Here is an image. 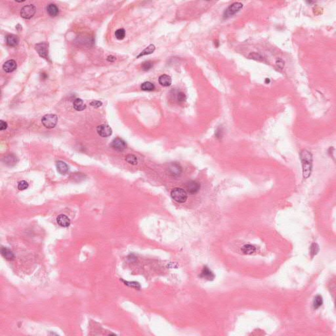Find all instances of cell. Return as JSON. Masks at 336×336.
I'll list each match as a JSON object with an SVG mask.
<instances>
[{
  "label": "cell",
  "mask_w": 336,
  "mask_h": 336,
  "mask_svg": "<svg viewBox=\"0 0 336 336\" xmlns=\"http://www.w3.org/2000/svg\"><path fill=\"white\" fill-rule=\"evenodd\" d=\"M303 167V175L304 178H308L310 175L313 166V156L307 150H303L300 154Z\"/></svg>",
  "instance_id": "1"
},
{
  "label": "cell",
  "mask_w": 336,
  "mask_h": 336,
  "mask_svg": "<svg viewBox=\"0 0 336 336\" xmlns=\"http://www.w3.org/2000/svg\"><path fill=\"white\" fill-rule=\"evenodd\" d=\"M171 196L175 202L181 203V204L185 203L188 198V195L186 191L181 188H173L171 192Z\"/></svg>",
  "instance_id": "2"
},
{
  "label": "cell",
  "mask_w": 336,
  "mask_h": 336,
  "mask_svg": "<svg viewBox=\"0 0 336 336\" xmlns=\"http://www.w3.org/2000/svg\"><path fill=\"white\" fill-rule=\"evenodd\" d=\"M58 118L55 114H47L41 119L42 124L48 129H51L55 127L57 124Z\"/></svg>",
  "instance_id": "3"
},
{
  "label": "cell",
  "mask_w": 336,
  "mask_h": 336,
  "mask_svg": "<svg viewBox=\"0 0 336 336\" xmlns=\"http://www.w3.org/2000/svg\"><path fill=\"white\" fill-rule=\"evenodd\" d=\"M243 7V4L240 2H235L231 5L228 7L224 13V18H229L232 17L233 15L236 14Z\"/></svg>",
  "instance_id": "4"
},
{
  "label": "cell",
  "mask_w": 336,
  "mask_h": 336,
  "mask_svg": "<svg viewBox=\"0 0 336 336\" xmlns=\"http://www.w3.org/2000/svg\"><path fill=\"white\" fill-rule=\"evenodd\" d=\"M36 7L34 5H28L24 6L21 11V16L25 19H30L36 13Z\"/></svg>",
  "instance_id": "5"
},
{
  "label": "cell",
  "mask_w": 336,
  "mask_h": 336,
  "mask_svg": "<svg viewBox=\"0 0 336 336\" xmlns=\"http://www.w3.org/2000/svg\"><path fill=\"white\" fill-rule=\"evenodd\" d=\"M36 51L39 55L41 57L46 59L47 60L49 59V50H48V46L47 44L45 42L39 43L36 45L35 46Z\"/></svg>",
  "instance_id": "6"
},
{
  "label": "cell",
  "mask_w": 336,
  "mask_h": 336,
  "mask_svg": "<svg viewBox=\"0 0 336 336\" xmlns=\"http://www.w3.org/2000/svg\"><path fill=\"white\" fill-rule=\"evenodd\" d=\"M185 187L187 193L190 194H195L200 191V185L198 182L191 181L186 184Z\"/></svg>",
  "instance_id": "7"
},
{
  "label": "cell",
  "mask_w": 336,
  "mask_h": 336,
  "mask_svg": "<svg viewBox=\"0 0 336 336\" xmlns=\"http://www.w3.org/2000/svg\"><path fill=\"white\" fill-rule=\"evenodd\" d=\"M97 131L98 134L102 137H109L112 134V130L110 127L108 125L103 124L97 127Z\"/></svg>",
  "instance_id": "8"
},
{
  "label": "cell",
  "mask_w": 336,
  "mask_h": 336,
  "mask_svg": "<svg viewBox=\"0 0 336 336\" xmlns=\"http://www.w3.org/2000/svg\"><path fill=\"white\" fill-rule=\"evenodd\" d=\"M126 146L125 142L120 138L114 139L111 143V147L118 151H122L126 148Z\"/></svg>",
  "instance_id": "9"
},
{
  "label": "cell",
  "mask_w": 336,
  "mask_h": 336,
  "mask_svg": "<svg viewBox=\"0 0 336 336\" xmlns=\"http://www.w3.org/2000/svg\"><path fill=\"white\" fill-rule=\"evenodd\" d=\"M200 277L203 279H206V280L211 281V280H213L215 278V275L208 267H204V268H203L201 272Z\"/></svg>",
  "instance_id": "10"
},
{
  "label": "cell",
  "mask_w": 336,
  "mask_h": 336,
  "mask_svg": "<svg viewBox=\"0 0 336 336\" xmlns=\"http://www.w3.org/2000/svg\"><path fill=\"white\" fill-rule=\"evenodd\" d=\"M17 68V63L14 60H9L3 65V71L6 72H12Z\"/></svg>",
  "instance_id": "11"
},
{
  "label": "cell",
  "mask_w": 336,
  "mask_h": 336,
  "mask_svg": "<svg viewBox=\"0 0 336 336\" xmlns=\"http://www.w3.org/2000/svg\"><path fill=\"white\" fill-rule=\"evenodd\" d=\"M57 223L62 227H68L71 225V220L65 215H60L56 218Z\"/></svg>",
  "instance_id": "12"
},
{
  "label": "cell",
  "mask_w": 336,
  "mask_h": 336,
  "mask_svg": "<svg viewBox=\"0 0 336 336\" xmlns=\"http://www.w3.org/2000/svg\"><path fill=\"white\" fill-rule=\"evenodd\" d=\"M158 81H159V84L161 85L163 87H168V86H170L171 84H172V78H171L169 75H166V74H163L160 75L159 78H158Z\"/></svg>",
  "instance_id": "13"
},
{
  "label": "cell",
  "mask_w": 336,
  "mask_h": 336,
  "mask_svg": "<svg viewBox=\"0 0 336 336\" xmlns=\"http://www.w3.org/2000/svg\"><path fill=\"white\" fill-rule=\"evenodd\" d=\"M169 172L174 176H179L182 173V168L179 164L173 163L170 165L169 168Z\"/></svg>",
  "instance_id": "14"
},
{
  "label": "cell",
  "mask_w": 336,
  "mask_h": 336,
  "mask_svg": "<svg viewBox=\"0 0 336 336\" xmlns=\"http://www.w3.org/2000/svg\"><path fill=\"white\" fill-rule=\"evenodd\" d=\"M56 166L59 173L62 175L66 174L68 171V166L67 164L62 161H58L56 163Z\"/></svg>",
  "instance_id": "15"
},
{
  "label": "cell",
  "mask_w": 336,
  "mask_h": 336,
  "mask_svg": "<svg viewBox=\"0 0 336 336\" xmlns=\"http://www.w3.org/2000/svg\"><path fill=\"white\" fill-rule=\"evenodd\" d=\"M6 41H7V45L11 47L16 46L19 41V39H18V36L14 34H11L7 36L6 37Z\"/></svg>",
  "instance_id": "16"
},
{
  "label": "cell",
  "mask_w": 336,
  "mask_h": 336,
  "mask_svg": "<svg viewBox=\"0 0 336 336\" xmlns=\"http://www.w3.org/2000/svg\"><path fill=\"white\" fill-rule=\"evenodd\" d=\"M73 105L74 109L77 111H82L86 108V105L81 99H75L73 103Z\"/></svg>",
  "instance_id": "17"
},
{
  "label": "cell",
  "mask_w": 336,
  "mask_h": 336,
  "mask_svg": "<svg viewBox=\"0 0 336 336\" xmlns=\"http://www.w3.org/2000/svg\"><path fill=\"white\" fill-rule=\"evenodd\" d=\"M1 252H2V256L7 260H9V261H11V260H12L14 259V254L13 253H12V251L7 248H2V250H1Z\"/></svg>",
  "instance_id": "18"
},
{
  "label": "cell",
  "mask_w": 336,
  "mask_h": 336,
  "mask_svg": "<svg viewBox=\"0 0 336 336\" xmlns=\"http://www.w3.org/2000/svg\"><path fill=\"white\" fill-rule=\"evenodd\" d=\"M47 11L48 14L51 17H56L59 14V12L57 6L53 3H51L47 6Z\"/></svg>",
  "instance_id": "19"
},
{
  "label": "cell",
  "mask_w": 336,
  "mask_h": 336,
  "mask_svg": "<svg viewBox=\"0 0 336 336\" xmlns=\"http://www.w3.org/2000/svg\"><path fill=\"white\" fill-rule=\"evenodd\" d=\"M155 49H156L155 46L154 45H153V44H151V45L149 46L147 48L144 49L143 51L137 56V58H139V57H141V56H144V55L152 54L154 51Z\"/></svg>",
  "instance_id": "20"
},
{
  "label": "cell",
  "mask_w": 336,
  "mask_h": 336,
  "mask_svg": "<svg viewBox=\"0 0 336 336\" xmlns=\"http://www.w3.org/2000/svg\"><path fill=\"white\" fill-rule=\"evenodd\" d=\"M256 249L255 247L250 244L244 245L242 248V251L244 253V254H247V255L252 254V253L256 252Z\"/></svg>",
  "instance_id": "21"
},
{
  "label": "cell",
  "mask_w": 336,
  "mask_h": 336,
  "mask_svg": "<svg viewBox=\"0 0 336 336\" xmlns=\"http://www.w3.org/2000/svg\"><path fill=\"white\" fill-rule=\"evenodd\" d=\"M141 90H143V91H153L154 90L155 86L153 83H151V82L146 81V82H144L143 84H141Z\"/></svg>",
  "instance_id": "22"
},
{
  "label": "cell",
  "mask_w": 336,
  "mask_h": 336,
  "mask_svg": "<svg viewBox=\"0 0 336 336\" xmlns=\"http://www.w3.org/2000/svg\"><path fill=\"white\" fill-rule=\"evenodd\" d=\"M323 303V300H322V297L321 295H316L315 297H314V301H313V307L315 309H319Z\"/></svg>",
  "instance_id": "23"
},
{
  "label": "cell",
  "mask_w": 336,
  "mask_h": 336,
  "mask_svg": "<svg viewBox=\"0 0 336 336\" xmlns=\"http://www.w3.org/2000/svg\"><path fill=\"white\" fill-rule=\"evenodd\" d=\"M126 162L131 164V165H137V157L134 154H128L125 157Z\"/></svg>",
  "instance_id": "24"
},
{
  "label": "cell",
  "mask_w": 336,
  "mask_h": 336,
  "mask_svg": "<svg viewBox=\"0 0 336 336\" xmlns=\"http://www.w3.org/2000/svg\"><path fill=\"white\" fill-rule=\"evenodd\" d=\"M115 36H116V37L118 40H123L125 37V30L123 29V28H120V29L117 30L115 32Z\"/></svg>",
  "instance_id": "25"
},
{
  "label": "cell",
  "mask_w": 336,
  "mask_h": 336,
  "mask_svg": "<svg viewBox=\"0 0 336 336\" xmlns=\"http://www.w3.org/2000/svg\"><path fill=\"white\" fill-rule=\"evenodd\" d=\"M153 62H150V61H147V62H144L143 63L142 69L144 71H149V70H150L152 68H153Z\"/></svg>",
  "instance_id": "26"
},
{
  "label": "cell",
  "mask_w": 336,
  "mask_h": 336,
  "mask_svg": "<svg viewBox=\"0 0 336 336\" xmlns=\"http://www.w3.org/2000/svg\"><path fill=\"white\" fill-rule=\"evenodd\" d=\"M319 245L316 244H313L311 246V248H310V253H311L312 256L313 257L314 256L316 255L317 253H319Z\"/></svg>",
  "instance_id": "27"
},
{
  "label": "cell",
  "mask_w": 336,
  "mask_h": 336,
  "mask_svg": "<svg viewBox=\"0 0 336 336\" xmlns=\"http://www.w3.org/2000/svg\"><path fill=\"white\" fill-rule=\"evenodd\" d=\"M249 57L252 59H255V60H257V61H261L263 60V56L259 54L258 53H256V52H253V53H251L249 55Z\"/></svg>",
  "instance_id": "28"
},
{
  "label": "cell",
  "mask_w": 336,
  "mask_h": 336,
  "mask_svg": "<svg viewBox=\"0 0 336 336\" xmlns=\"http://www.w3.org/2000/svg\"><path fill=\"white\" fill-rule=\"evenodd\" d=\"M125 285H127V286H128L129 287H131V288H134L135 289H139L140 288V285H139V284L138 282H125L124 280H122Z\"/></svg>",
  "instance_id": "29"
},
{
  "label": "cell",
  "mask_w": 336,
  "mask_h": 336,
  "mask_svg": "<svg viewBox=\"0 0 336 336\" xmlns=\"http://www.w3.org/2000/svg\"><path fill=\"white\" fill-rule=\"evenodd\" d=\"M28 187V184L27 181H22L19 182V183H18V188L19 189L20 191H24V190L27 189Z\"/></svg>",
  "instance_id": "30"
},
{
  "label": "cell",
  "mask_w": 336,
  "mask_h": 336,
  "mask_svg": "<svg viewBox=\"0 0 336 336\" xmlns=\"http://www.w3.org/2000/svg\"><path fill=\"white\" fill-rule=\"evenodd\" d=\"M186 99H187L186 95H185V94L184 93L179 92L178 94H177V100H178V102L183 103L186 100Z\"/></svg>",
  "instance_id": "31"
},
{
  "label": "cell",
  "mask_w": 336,
  "mask_h": 336,
  "mask_svg": "<svg viewBox=\"0 0 336 336\" xmlns=\"http://www.w3.org/2000/svg\"><path fill=\"white\" fill-rule=\"evenodd\" d=\"M276 65L279 69H283L284 67V61L282 59H279L276 61Z\"/></svg>",
  "instance_id": "32"
},
{
  "label": "cell",
  "mask_w": 336,
  "mask_h": 336,
  "mask_svg": "<svg viewBox=\"0 0 336 336\" xmlns=\"http://www.w3.org/2000/svg\"><path fill=\"white\" fill-rule=\"evenodd\" d=\"M90 105L93 107L99 108V107L102 106V103H101L100 101H99V100H93V101H92V102H91Z\"/></svg>",
  "instance_id": "33"
},
{
  "label": "cell",
  "mask_w": 336,
  "mask_h": 336,
  "mask_svg": "<svg viewBox=\"0 0 336 336\" xmlns=\"http://www.w3.org/2000/svg\"><path fill=\"white\" fill-rule=\"evenodd\" d=\"M7 128V124L5 122L3 121V120H1V122H0V129L3 131Z\"/></svg>",
  "instance_id": "34"
},
{
  "label": "cell",
  "mask_w": 336,
  "mask_h": 336,
  "mask_svg": "<svg viewBox=\"0 0 336 336\" xmlns=\"http://www.w3.org/2000/svg\"><path fill=\"white\" fill-rule=\"evenodd\" d=\"M116 57L115 56H114L112 55H110V56H109L107 57V61L109 62H114L116 61Z\"/></svg>",
  "instance_id": "35"
}]
</instances>
